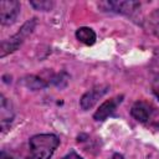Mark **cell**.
Returning <instances> with one entry per match:
<instances>
[{"mask_svg":"<svg viewBox=\"0 0 159 159\" xmlns=\"http://www.w3.org/2000/svg\"><path fill=\"white\" fill-rule=\"evenodd\" d=\"M20 2L17 0H2L0 1V21L1 25H11L16 21L20 14Z\"/></svg>","mask_w":159,"mask_h":159,"instance_id":"cell-4","label":"cell"},{"mask_svg":"<svg viewBox=\"0 0 159 159\" xmlns=\"http://www.w3.org/2000/svg\"><path fill=\"white\" fill-rule=\"evenodd\" d=\"M113 159H123V155H120V154L117 153V154L113 155Z\"/></svg>","mask_w":159,"mask_h":159,"instance_id":"cell-16","label":"cell"},{"mask_svg":"<svg viewBox=\"0 0 159 159\" xmlns=\"http://www.w3.org/2000/svg\"><path fill=\"white\" fill-rule=\"evenodd\" d=\"M132 116L140 123L147 124V125H159V114L155 111V108L144 102V101H138L133 104L130 109Z\"/></svg>","mask_w":159,"mask_h":159,"instance_id":"cell-3","label":"cell"},{"mask_svg":"<svg viewBox=\"0 0 159 159\" xmlns=\"http://www.w3.org/2000/svg\"><path fill=\"white\" fill-rule=\"evenodd\" d=\"M63 159H82V157H80L76 152H70L68 154H66L65 157H63Z\"/></svg>","mask_w":159,"mask_h":159,"instance_id":"cell-14","label":"cell"},{"mask_svg":"<svg viewBox=\"0 0 159 159\" xmlns=\"http://www.w3.org/2000/svg\"><path fill=\"white\" fill-rule=\"evenodd\" d=\"M60 144L55 134H36L30 138V153L26 159H50Z\"/></svg>","mask_w":159,"mask_h":159,"instance_id":"cell-1","label":"cell"},{"mask_svg":"<svg viewBox=\"0 0 159 159\" xmlns=\"http://www.w3.org/2000/svg\"><path fill=\"white\" fill-rule=\"evenodd\" d=\"M152 91L155 94V97L159 99V75H157L152 81Z\"/></svg>","mask_w":159,"mask_h":159,"instance_id":"cell-13","label":"cell"},{"mask_svg":"<svg viewBox=\"0 0 159 159\" xmlns=\"http://www.w3.org/2000/svg\"><path fill=\"white\" fill-rule=\"evenodd\" d=\"M109 87L107 84H99V86H96L93 87L92 89L87 91L82 97H81V101H80V106L83 111H87L89 108H92L97 101L99 98H102L107 92H108Z\"/></svg>","mask_w":159,"mask_h":159,"instance_id":"cell-5","label":"cell"},{"mask_svg":"<svg viewBox=\"0 0 159 159\" xmlns=\"http://www.w3.org/2000/svg\"><path fill=\"white\" fill-rule=\"evenodd\" d=\"M30 5L35 10L50 11L53 7V1H50V0H32V1H30Z\"/></svg>","mask_w":159,"mask_h":159,"instance_id":"cell-12","label":"cell"},{"mask_svg":"<svg viewBox=\"0 0 159 159\" xmlns=\"http://www.w3.org/2000/svg\"><path fill=\"white\" fill-rule=\"evenodd\" d=\"M0 159H16L11 153H7L6 150H2L0 154Z\"/></svg>","mask_w":159,"mask_h":159,"instance_id":"cell-15","label":"cell"},{"mask_svg":"<svg viewBox=\"0 0 159 159\" xmlns=\"http://www.w3.org/2000/svg\"><path fill=\"white\" fill-rule=\"evenodd\" d=\"M12 119H14L12 104L7 98H5L4 94H1L0 96V124H1L2 132H5L10 127Z\"/></svg>","mask_w":159,"mask_h":159,"instance_id":"cell-8","label":"cell"},{"mask_svg":"<svg viewBox=\"0 0 159 159\" xmlns=\"http://www.w3.org/2000/svg\"><path fill=\"white\" fill-rule=\"evenodd\" d=\"M35 25H36V19H31V20L26 21L15 35H12L7 40H4L1 42V47H0V57H5L6 55L16 51L20 47V45L25 41V39L29 35H31V32L35 29Z\"/></svg>","mask_w":159,"mask_h":159,"instance_id":"cell-2","label":"cell"},{"mask_svg":"<svg viewBox=\"0 0 159 159\" xmlns=\"http://www.w3.org/2000/svg\"><path fill=\"white\" fill-rule=\"evenodd\" d=\"M148 25L150 31L159 39V9L150 12V15L148 16Z\"/></svg>","mask_w":159,"mask_h":159,"instance_id":"cell-10","label":"cell"},{"mask_svg":"<svg viewBox=\"0 0 159 159\" xmlns=\"http://www.w3.org/2000/svg\"><path fill=\"white\" fill-rule=\"evenodd\" d=\"M101 5L106 6L107 11H113L117 14H125V15L132 14L134 10H137V7L140 6V4L137 1H106L102 2Z\"/></svg>","mask_w":159,"mask_h":159,"instance_id":"cell-7","label":"cell"},{"mask_svg":"<svg viewBox=\"0 0 159 159\" xmlns=\"http://www.w3.org/2000/svg\"><path fill=\"white\" fill-rule=\"evenodd\" d=\"M122 101H123V94L116 96V97H113V98H111V99H107V101L103 102V103L98 107V109L94 112L93 118H94L96 120H104V119H107L109 116H112V114L114 113V111H116L117 107L122 103Z\"/></svg>","mask_w":159,"mask_h":159,"instance_id":"cell-6","label":"cell"},{"mask_svg":"<svg viewBox=\"0 0 159 159\" xmlns=\"http://www.w3.org/2000/svg\"><path fill=\"white\" fill-rule=\"evenodd\" d=\"M76 37L80 42L87 45V46H91L96 42V32L91 29V27H80L77 31H76Z\"/></svg>","mask_w":159,"mask_h":159,"instance_id":"cell-9","label":"cell"},{"mask_svg":"<svg viewBox=\"0 0 159 159\" xmlns=\"http://www.w3.org/2000/svg\"><path fill=\"white\" fill-rule=\"evenodd\" d=\"M24 83L26 87L31 88V89H42L45 88L47 84L43 82V80L36 77V76H29L26 78H24Z\"/></svg>","mask_w":159,"mask_h":159,"instance_id":"cell-11","label":"cell"}]
</instances>
